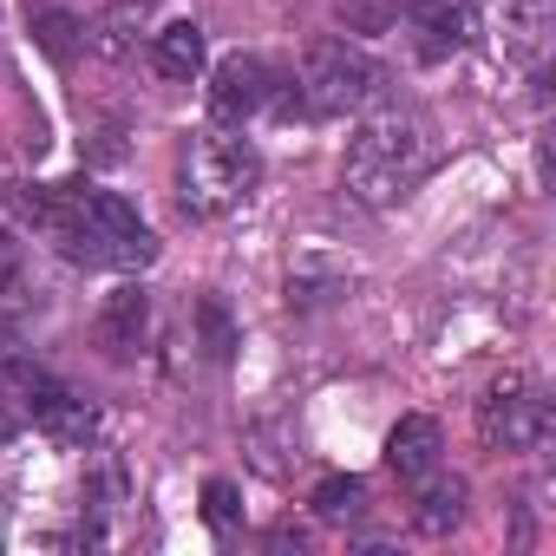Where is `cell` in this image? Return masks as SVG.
Returning <instances> with one entry per match:
<instances>
[{"label": "cell", "mask_w": 556, "mask_h": 556, "mask_svg": "<svg viewBox=\"0 0 556 556\" xmlns=\"http://www.w3.org/2000/svg\"><path fill=\"white\" fill-rule=\"evenodd\" d=\"M27 210L40 216V229L60 236V249L73 262H105V268H144L157 255V236L138 223V210L112 190H92V184H60V190H40L27 197Z\"/></svg>", "instance_id": "cell-1"}, {"label": "cell", "mask_w": 556, "mask_h": 556, "mask_svg": "<svg viewBox=\"0 0 556 556\" xmlns=\"http://www.w3.org/2000/svg\"><path fill=\"white\" fill-rule=\"evenodd\" d=\"M432 170V138L413 112H380L361 125V138L348 144V190L367 210H387L393 197H406L419 177Z\"/></svg>", "instance_id": "cell-2"}, {"label": "cell", "mask_w": 556, "mask_h": 556, "mask_svg": "<svg viewBox=\"0 0 556 556\" xmlns=\"http://www.w3.org/2000/svg\"><path fill=\"white\" fill-rule=\"evenodd\" d=\"M255 177H262V157L242 138H229V131H197L190 151H184V203L203 210V216L242 210V197L255 190Z\"/></svg>", "instance_id": "cell-3"}, {"label": "cell", "mask_w": 556, "mask_h": 556, "mask_svg": "<svg viewBox=\"0 0 556 556\" xmlns=\"http://www.w3.org/2000/svg\"><path fill=\"white\" fill-rule=\"evenodd\" d=\"M380 92V66L348 47V40H315L308 60H302V105L321 112V118H341V112H361L367 99Z\"/></svg>", "instance_id": "cell-4"}, {"label": "cell", "mask_w": 556, "mask_h": 556, "mask_svg": "<svg viewBox=\"0 0 556 556\" xmlns=\"http://www.w3.org/2000/svg\"><path fill=\"white\" fill-rule=\"evenodd\" d=\"M478 432L491 452H536L549 445V400L530 380H497L478 406Z\"/></svg>", "instance_id": "cell-5"}, {"label": "cell", "mask_w": 556, "mask_h": 556, "mask_svg": "<svg viewBox=\"0 0 556 556\" xmlns=\"http://www.w3.org/2000/svg\"><path fill=\"white\" fill-rule=\"evenodd\" d=\"M268 99H275V73H268L255 53H229V60L210 73V105H216V118H255Z\"/></svg>", "instance_id": "cell-6"}, {"label": "cell", "mask_w": 556, "mask_h": 556, "mask_svg": "<svg viewBox=\"0 0 556 556\" xmlns=\"http://www.w3.org/2000/svg\"><path fill=\"white\" fill-rule=\"evenodd\" d=\"M484 14H491V34H497L504 60L536 66V53L549 40V0H484Z\"/></svg>", "instance_id": "cell-7"}, {"label": "cell", "mask_w": 556, "mask_h": 556, "mask_svg": "<svg viewBox=\"0 0 556 556\" xmlns=\"http://www.w3.org/2000/svg\"><path fill=\"white\" fill-rule=\"evenodd\" d=\"M439 452H445V432H439V419H426V413H406V419L387 432V465H393L406 484L432 478V471H439Z\"/></svg>", "instance_id": "cell-8"}, {"label": "cell", "mask_w": 556, "mask_h": 556, "mask_svg": "<svg viewBox=\"0 0 556 556\" xmlns=\"http://www.w3.org/2000/svg\"><path fill=\"white\" fill-rule=\"evenodd\" d=\"M151 66L164 79H197L203 73V27L197 21H164L151 34Z\"/></svg>", "instance_id": "cell-9"}, {"label": "cell", "mask_w": 556, "mask_h": 556, "mask_svg": "<svg viewBox=\"0 0 556 556\" xmlns=\"http://www.w3.org/2000/svg\"><path fill=\"white\" fill-rule=\"evenodd\" d=\"M144 328H151V302H144L138 289H112L105 308H99V341H105L112 354H131V348L144 341Z\"/></svg>", "instance_id": "cell-10"}, {"label": "cell", "mask_w": 556, "mask_h": 556, "mask_svg": "<svg viewBox=\"0 0 556 556\" xmlns=\"http://www.w3.org/2000/svg\"><path fill=\"white\" fill-rule=\"evenodd\" d=\"M60 393V380L47 374V367H34V361H0V400H8L14 413H27V419H40V406Z\"/></svg>", "instance_id": "cell-11"}, {"label": "cell", "mask_w": 556, "mask_h": 556, "mask_svg": "<svg viewBox=\"0 0 556 556\" xmlns=\"http://www.w3.org/2000/svg\"><path fill=\"white\" fill-rule=\"evenodd\" d=\"M419 27H426L419 53L426 60H445V53H458L471 40V8H458V0H432V8H419Z\"/></svg>", "instance_id": "cell-12"}, {"label": "cell", "mask_w": 556, "mask_h": 556, "mask_svg": "<svg viewBox=\"0 0 556 556\" xmlns=\"http://www.w3.org/2000/svg\"><path fill=\"white\" fill-rule=\"evenodd\" d=\"M419 484H426V478H419ZM458 517H465V484H458V478H439V484H426V491H419L413 523H419L426 536H445Z\"/></svg>", "instance_id": "cell-13"}, {"label": "cell", "mask_w": 556, "mask_h": 556, "mask_svg": "<svg viewBox=\"0 0 556 556\" xmlns=\"http://www.w3.org/2000/svg\"><path fill=\"white\" fill-rule=\"evenodd\" d=\"M34 426H47V432H53V439H66V445H86V439H92V406H86L79 393H66V387H60V393L40 406V419H34Z\"/></svg>", "instance_id": "cell-14"}, {"label": "cell", "mask_w": 556, "mask_h": 556, "mask_svg": "<svg viewBox=\"0 0 556 556\" xmlns=\"http://www.w3.org/2000/svg\"><path fill=\"white\" fill-rule=\"evenodd\" d=\"M79 34H86V27H79L73 14H60V8L34 21V40H40V53H47V60H73V47H79Z\"/></svg>", "instance_id": "cell-15"}, {"label": "cell", "mask_w": 556, "mask_h": 556, "mask_svg": "<svg viewBox=\"0 0 556 556\" xmlns=\"http://www.w3.org/2000/svg\"><path fill=\"white\" fill-rule=\"evenodd\" d=\"M361 497H367L361 478H321V484H315V510H321V517H354Z\"/></svg>", "instance_id": "cell-16"}, {"label": "cell", "mask_w": 556, "mask_h": 556, "mask_svg": "<svg viewBox=\"0 0 556 556\" xmlns=\"http://www.w3.org/2000/svg\"><path fill=\"white\" fill-rule=\"evenodd\" d=\"M203 517H210L216 530H236L242 504H236V484H229V478H210V484H203Z\"/></svg>", "instance_id": "cell-17"}, {"label": "cell", "mask_w": 556, "mask_h": 556, "mask_svg": "<svg viewBox=\"0 0 556 556\" xmlns=\"http://www.w3.org/2000/svg\"><path fill=\"white\" fill-rule=\"evenodd\" d=\"M203 348H210L216 361H229V348H236V334H229V315H223L216 302H203Z\"/></svg>", "instance_id": "cell-18"}, {"label": "cell", "mask_w": 556, "mask_h": 556, "mask_svg": "<svg viewBox=\"0 0 556 556\" xmlns=\"http://www.w3.org/2000/svg\"><path fill=\"white\" fill-rule=\"evenodd\" d=\"M341 14H348L354 27H367V34H380V27L393 21V8H387V0H341Z\"/></svg>", "instance_id": "cell-19"}, {"label": "cell", "mask_w": 556, "mask_h": 556, "mask_svg": "<svg viewBox=\"0 0 556 556\" xmlns=\"http://www.w3.org/2000/svg\"><path fill=\"white\" fill-rule=\"evenodd\" d=\"M14 282H21V249H14L8 236H0V295H8Z\"/></svg>", "instance_id": "cell-20"}, {"label": "cell", "mask_w": 556, "mask_h": 556, "mask_svg": "<svg viewBox=\"0 0 556 556\" xmlns=\"http://www.w3.org/2000/svg\"><path fill=\"white\" fill-rule=\"evenodd\" d=\"M0 549H8V523H0Z\"/></svg>", "instance_id": "cell-21"}]
</instances>
